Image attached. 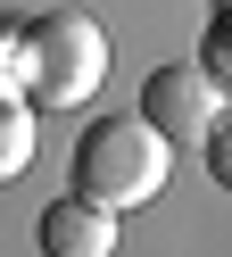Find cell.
I'll list each match as a JSON object with an SVG mask.
<instances>
[{
    "mask_svg": "<svg viewBox=\"0 0 232 257\" xmlns=\"http://www.w3.org/2000/svg\"><path fill=\"white\" fill-rule=\"evenodd\" d=\"M166 183H174V141L149 133L141 116H99L75 141V199H91L99 216H133L166 199Z\"/></svg>",
    "mask_w": 232,
    "mask_h": 257,
    "instance_id": "1",
    "label": "cell"
},
{
    "mask_svg": "<svg viewBox=\"0 0 232 257\" xmlns=\"http://www.w3.org/2000/svg\"><path fill=\"white\" fill-rule=\"evenodd\" d=\"M25 34V108H83L108 83V34L83 9H42L17 17Z\"/></svg>",
    "mask_w": 232,
    "mask_h": 257,
    "instance_id": "2",
    "label": "cell"
},
{
    "mask_svg": "<svg viewBox=\"0 0 232 257\" xmlns=\"http://www.w3.org/2000/svg\"><path fill=\"white\" fill-rule=\"evenodd\" d=\"M224 108H232L224 75L166 58V67H149V83H141V108H133V116H141L149 133H166V141L182 150V141H207V133H224Z\"/></svg>",
    "mask_w": 232,
    "mask_h": 257,
    "instance_id": "3",
    "label": "cell"
},
{
    "mask_svg": "<svg viewBox=\"0 0 232 257\" xmlns=\"http://www.w3.org/2000/svg\"><path fill=\"white\" fill-rule=\"evenodd\" d=\"M42 257H116V216H99L91 199H50L33 216Z\"/></svg>",
    "mask_w": 232,
    "mask_h": 257,
    "instance_id": "4",
    "label": "cell"
},
{
    "mask_svg": "<svg viewBox=\"0 0 232 257\" xmlns=\"http://www.w3.org/2000/svg\"><path fill=\"white\" fill-rule=\"evenodd\" d=\"M25 166H33V108L0 100V183H17Z\"/></svg>",
    "mask_w": 232,
    "mask_h": 257,
    "instance_id": "5",
    "label": "cell"
},
{
    "mask_svg": "<svg viewBox=\"0 0 232 257\" xmlns=\"http://www.w3.org/2000/svg\"><path fill=\"white\" fill-rule=\"evenodd\" d=\"M0 100H25V34H17V17H0Z\"/></svg>",
    "mask_w": 232,
    "mask_h": 257,
    "instance_id": "6",
    "label": "cell"
},
{
    "mask_svg": "<svg viewBox=\"0 0 232 257\" xmlns=\"http://www.w3.org/2000/svg\"><path fill=\"white\" fill-rule=\"evenodd\" d=\"M191 67H207V75H224L232 58H224V17H207V34H199V58Z\"/></svg>",
    "mask_w": 232,
    "mask_h": 257,
    "instance_id": "7",
    "label": "cell"
}]
</instances>
